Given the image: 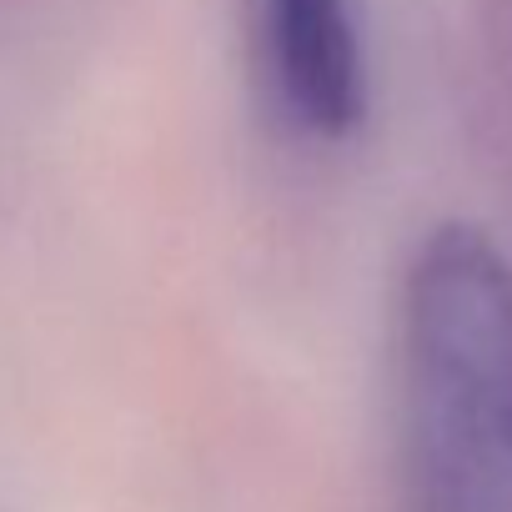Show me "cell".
Returning a JSON list of instances; mask_svg holds the SVG:
<instances>
[{"mask_svg":"<svg viewBox=\"0 0 512 512\" xmlns=\"http://www.w3.org/2000/svg\"><path fill=\"white\" fill-rule=\"evenodd\" d=\"M262 66L282 121L322 146L367 121V41L357 0H256Z\"/></svg>","mask_w":512,"mask_h":512,"instance_id":"cell-2","label":"cell"},{"mask_svg":"<svg viewBox=\"0 0 512 512\" xmlns=\"http://www.w3.org/2000/svg\"><path fill=\"white\" fill-rule=\"evenodd\" d=\"M412 512H512V256L442 221L402 282Z\"/></svg>","mask_w":512,"mask_h":512,"instance_id":"cell-1","label":"cell"}]
</instances>
